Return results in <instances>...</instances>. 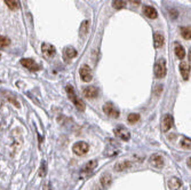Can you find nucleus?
Masks as SVG:
<instances>
[{
  "label": "nucleus",
  "instance_id": "nucleus-24",
  "mask_svg": "<svg viewBox=\"0 0 191 190\" xmlns=\"http://www.w3.org/2000/svg\"><path fill=\"white\" fill-rule=\"evenodd\" d=\"M88 28H89V22H88V21H84L82 24H81V26H80V35H81L82 37L87 33Z\"/></svg>",
  "mask_w": 191,
  "mask_h": 190
},
{
  "label": "nucleus",
  "instance_id": "nucleus-5",
  "mask_svg": "<svg viewBox=\"0 0 191 190\" xmlns=\"http://www.w3.org/2000/svg\"><path fill=\"white\" fill-rule=\"evenodd\" d=\"M41 52H42V55H44L46 59H52V57H54L55 54H56L55 47H54L53 45L47 44V42L42 44V46H41Z\"/></svg>",
  "mask_w": 191,
  "mask_h": 190
},
{
  "label": "nucleus",
  "instance_id": "nucleus-10",
  "mask_svg": "<svg viewBox=\"0 0 191 190\" xmlns=\"http://www.w3.org/2000/svg\"><path fill=\"white\" fill-rule=\"evenodd\" d=\"M172 127H173V117L171 115H166L163 118V121H161V130H163V132H168Z\"/></svg>",
  "mask_w": 191,
  "mask_h": 190
},
{
  "label": "nucleus",
  "instance_id": "nucleus-6",
  "mask_svg": "<svg viewBox=\"0 0 191 190\" xmlns=\"http://www.w3.org/2000/svg\"><path fill=\"white\" fill-rule=\"evenodd\" d=\"M80 77H81V80L85 82H88L92 80V70L91 68L84 64L81 68H80Z\"/></svg>",
  "mask_w": 191,
  "mask_h": 190
},
{
  "label": "nucleus",
  "instance_id": "nucleus-7",
  "mask_svg": "<svg viewBox=\"0 0 191 190\" xmlns=\"http://www.w3.org/2000/svg\"><path fill=\"white\" fill-rule=\"evenodd\" d=\"M115 134H116V136L118 139L122 140V141H128V140L131 139L129 132L126 130V128H124V127H118V128H116V130H115Z\"/></svg>",
  "mask_w": 191,
  "mask_h": 190
},
{
  "label": "nucleus",
  "instance_id": "nucleus-3",
  "mask_svg": "<svg viewBox=\"0 0 191 190\" xmlns=\"http://www.w3.org/2000/svg\"><path fill=\"white\" fill-rule=\"evenodd\" d=\"M72 150L77 156H84L88 152L89 147H88V144L86 142H77L73 144Z\"/></svg>",
  "mask_w": 191,
  "mask_h": 190
},
{
  "label": "nucleus",
  "instance_id": "nucleus-8",
  "mask_svg": "<svg viewBox=\"0 0 191 190\" xmlns=\"http://www.w3.org/2000/svg\"><path fill=\"white\" fill-rule=\"evenodd\" d=\"M150 164L156 168H161L164 166V158L163 156L159 155V154H156V155H152L150 157Z\"/></svg>",
  "mask_w": 191,
  "mask_h": 190
},
{
  "label": "nucleus",
  "instance_id": "nucleus-28",
  "mask_svg": "<svg viewBox=\"0 0 191 190\" xmlns=\"http://www.w3.org/2000/svg\"><path fill=\"white\" fill-rule=\"evenodd\" d=\"M45 174H46V163H42L40 167V172H39V175H40V176H44Z\"/></svg>",
  "mask_w": 191,
  "mask_h": 190
},
{
  "label": "nucleus",
  "instance_id": "nucleus-2",
  "mask_svg": "<svg viewBox=\"0 0 191 190\" xmlns=\"http://www.w3.org/2000/svg\"><path fill=\"white\" fill-rule=\"evenodd\" d=\"M154 75L157 78H164L166 76V62L164 59L159 60L154 64Z\"/></svg>",
  "mask_w": 191,
  "mask_h": 190
},
{
  "label": "nucleus",
  "instance_id": "nucleus-27",
  "mask_svg": "<svg viewBox=\"0 0 191 190\" xmlns=\"http://www.w3.org/2000/svg\"><path fill=\"white\" fill-rule=\"evenodd\" d=\"M190 146H191V142H190V139H188V137H184V139L181 141L182 148H184V149H190Z\"/></svg>",
  "mask_w": 191,
  "mask_h": 190
},
{
  "label": "nucleus",
  "instance_id": "nucleus-11",
  "mask_svg": "<svg viewBox=\"0 0 191 190\" xmlns=\"http://www.w3.org/2000/svg\"><path fill=\"white\" fill-rule=\"evenodd\" d=\"M84 95L88 98H94L98 95V89L95 86H87L84 88Z\"/></svg>",
  "mask_w": 191,
  "mask_h": 190
},
{
  "label": "nucleus",
  "instance_id": "nucleus-16",
  "mask_svg": "<svg viewBox=\"0 0 191 190\" xmlns=\"http://www.w3.org/2000/svg\"><path fill=\"white\" fill-rule=\"evenodd\" d=\"M111 182H112V177H111V175H110L109 173H105V174H103L101 176V186H102L103 189L109 187L110 184H111Z\"/></svg>",
  "mask_w": 191,
  "mask_h": 190
},
{
  "label": "nucleus",
  "instance_id": "nucleus-13",
  "mask_svg": "<svg viewBox=\"0 0 191 190\" xmlns=\"http://www.w3.org/2000/svg\"><path fill=\"white\" fill-rule=\"evenodd\" d=\"M169 190H179L181 188V181L177 177H171L167 182Z\"/></svg>",
  "mask_w": 191,
  "mask_h": 190
},
{
  "label": "nucleus",
  "instance_id": "nucleus-29",
  "mask_svg": "<svg viewBox=\"0 0 191 190\" xmlns=\"http://www.w3.org/2000/svg\"><path fill=\"white\" fill-rule=\"evenodd\" d=\"M44 190H52V188L49 187V184H46V186H45V188H44Z\"/></svg>",
  "mask_w": 191,
  "mask_h": 190
},
{
  "label": "nucleus",
  "instance_id": "nucleus-12",
  "mask_svg": "<svg viewBox=\"0 0 191 190\" xmlns=\"http://www.w3.org/2000/svg\"><path fill=\"white\" fill-rule=\"evenodd\" d=\"M132 166H133V163L132 162H128V160H126L125 162V160H124V162H119L115 165V171H117V172L125 171L127 168H131Z\"/></svg>",
  "mask_w": 191,
  "mask_h": 190
},
{
  "label": "nucleus",
  "instance_id": "nucleus-17",
  "mask_svg": "<svg viewBox=\"0 0 191 190\" xmlns=\"http://www.w3.org/2000/svg\"><path fill=\"white\" fill-rule=\"evenodd\" d=\"M96 166H97V160H96V159L89 160L87 164H85L84 166H82V172H85V173H89V172L93 171Z\"/></svg>",
  "mask_w": 191,
  "mask_h": 190
},
{
  "label": "nucleus",
  "instance_id": "nucleus-9",
  "mask_svg": "<svg viewBox=\"0 0 191 190\" xmlns=\"http://www.w3.org/2000/svg\"><path fill=\"white\" fill-rule=\"evenodd\" d=\"M21 63H22V65H24V68H26L30 71H38V70L40 69L39 65L33 60H31V59H23L21 61Z\"/></svg>",
  "mask_w": 191,
  "mask_h": 190
},
{
  "label": "nucleus",
  "instance_id": "nucleus-30",
  "mask_svg": "<svg viewBox=\"0 0 191 190\" xmlns=\"http://www.w3.org/2000/svg\"><path fill=\"white\" fill-rule=\"evenodd\" d=\"M132 3H135V5H138L140 3V0H131Z\"/></svg>",
  "mask_w": 191,
  "mask_h": 190
},
{
  "label": "nucleus",
  "instance_id": "nucleus-4",
  "mask_svg": "<svg viewBox=\"0 0 191 190\" xmlns=\"http://www.w3.org/2000/svg\"><path fill=\"white\" fill-rule=\"evenodd\" d=\"M103 111L104 114H107L108 116L111 118H118L120 115L119 110H118L111 102H108V103H105V104L103 105Z\"/></svg>",
  "mask_w": 191,
  "mask_h": 190
},
{
  "label": "nucleus",
  "instance_id": "nucleus-20",
  "mask_svg": "<svg viewBox=\"0 0 191 190\" xmlns=\"http://www.w3.org/2000/svg\"><path fill=\"white\" fill-rule=\"evenodd\" d=\"M175 55L179 57L180 60H182L185 56V51L184 48L182 47L180 44H175Z\"/></svg>",
  "mask_w": 191,
  "mask_h": 190
},
{
  "label": "nucleus",
  "instance_id": "nucleus-19",
  "mask_svg": "<svg viewBox=\"0 0 191 190\" xmlns=\"http://www.w3.org/2000/svg\"><path fill=\"white\" fill-rule=\"evenodd\" d=\"M77 56V51H76L73 47H66L64 49V57L65 59H73V57Z\"/></svg>",
  "mask_w": 191,
  "mask_h": 190
},
{
  "label": "nucleus",
  "instance_id": "nucleus-21",
  "mask_svg": "<svg viewBox=\"0 0 191 190\" xmlns=\"http://www.w3.org/2000/svg\"><path fill=\"white\" fill-rule=\"evenodd\" d=\"M181 35L182 37L184 39H187V40H190V28L189 26H183V28H181Z\"/></svg>",
  "mask_w": 191,
  "mask_h": 190
},
{
  "label": "nucleus",
  "instance_id": "nucleus-22",
  "mask_svg": "<svg viewBox=\"0 0 191 190\" xmlns=\"http://www.w3.org/2000/svg\"><path fill=\"white\" fill-rule=\"evenodd\" d=\"M5 3L10 9H17L19 8V0H5Z\"/></svg>",
  "mask_w": 191,
  "mask_h": 190
},
{
  "label": "nucleus",
  "instance_id": "nucleus-23",
  "mask_svg": "<svg viewBox=\"0 0 191 190\" xmlns=\"http://www.w3.org/2000/svg\"><path fill=\"white\" fill-rule=\"evenodd\" d=\"M112 6H113V8H116V9H121V8L126 7V3L124 0H113Z\"/></svg>",
  "mask_w": 191,
  "mask_h": 190
},
{
  "label": "nucleus",
  "instance_id": "nucleus-15",
  "mask_svg": "<svg viewBox=\"0 0 191 190\" xmlns=\"http://www.w3.org/2000/svg\"><path fill=\"white\" fill-rule=\"evenodd\" d=\"M143 13L144 15L149 17V19H157V16H158V13H157V10L154 9V7L151 6H145L143 8Z\"/></svg>",
  "mask_w": 191,
  "mask_h": 190
},
{
  "label": "nucleus",
  "instance_id": "nucleus-18",
  "mask_svg": "<svg viewBox=\"0 0 191 190\" xmlns=\"http://www.w3.org/2000/svg\"><path fill=\"white\" fill-rule=\"evenodd\" d=\"M154 44L156 48H160L164 45V37L158 32H156L154 36Z\"/></svg>",
  "mask_w": 191,
  "mask_h": 190
},
{
  "label": "nucleus",
  "instance_id": "nucleus-26",
  "mask_svg": "<svg viewBox=\"0 0 191 190\" xmlns=\"http://www.w3.org/2000/svg\"><path fill=\"white\" fill-rule=\"evenodd\" d=\"M10 44V40L3 36H0V48H5Z\"/></svg>",
  "mask_w": 191,
  "mask_h": 190
},
{
  "label": "nucleus",
  "instance_id": "nucleus-1",
  "mask_svg": "<svg viewBox=\"0 0 191 190\" xmlns=\"http://www.w3.org/2000/svg\"><path fill=\"white\" fill-rule=\"evenodd\" d=\"M66 93H68V96H69V98L71 100L72 102H73V104L76 105V108L78 109L79 111H84L85 110V102L82 101L81 98H79L78 96H77V94H76L75 89H73V87H72L71 85H68L66 86Z\"/></svg>",
  "mask_w": 191,
  "mask_h": 190
},
{
  "label": "nucleus",
  "instance_id": "nucleus-25",
  "mask_svg": "<svg viewBox=\"0 0 191 190\" xmlns=\"http://www.w3.org/2000/svg\"><path fill=\"white\" fill-rule=\"evenodd\" d=\"M127 119H128V123H131V124L138 123V121L140 120V115L138 114H129Z\"/></svg>",
  "mask_w": 191,
  "mask_h": 190
},
{
  "label": "nucleus",
  "instance_id": "nucleus-14",
  "mask_svg": "<svg viewBox=\"0 0 191 190\" xmlns=\"http://www.w3.org/2000/svg\"><path fill=\"white\" fill-rule=\"evenodd\" d=\"M180 71H181V75L183 77V79L184 80H188L189 77H190V65L187 63H181L180 65Z\"/></svg>",
  "mask_w": 191,
  "mask_h": 190
}]
</instances>
